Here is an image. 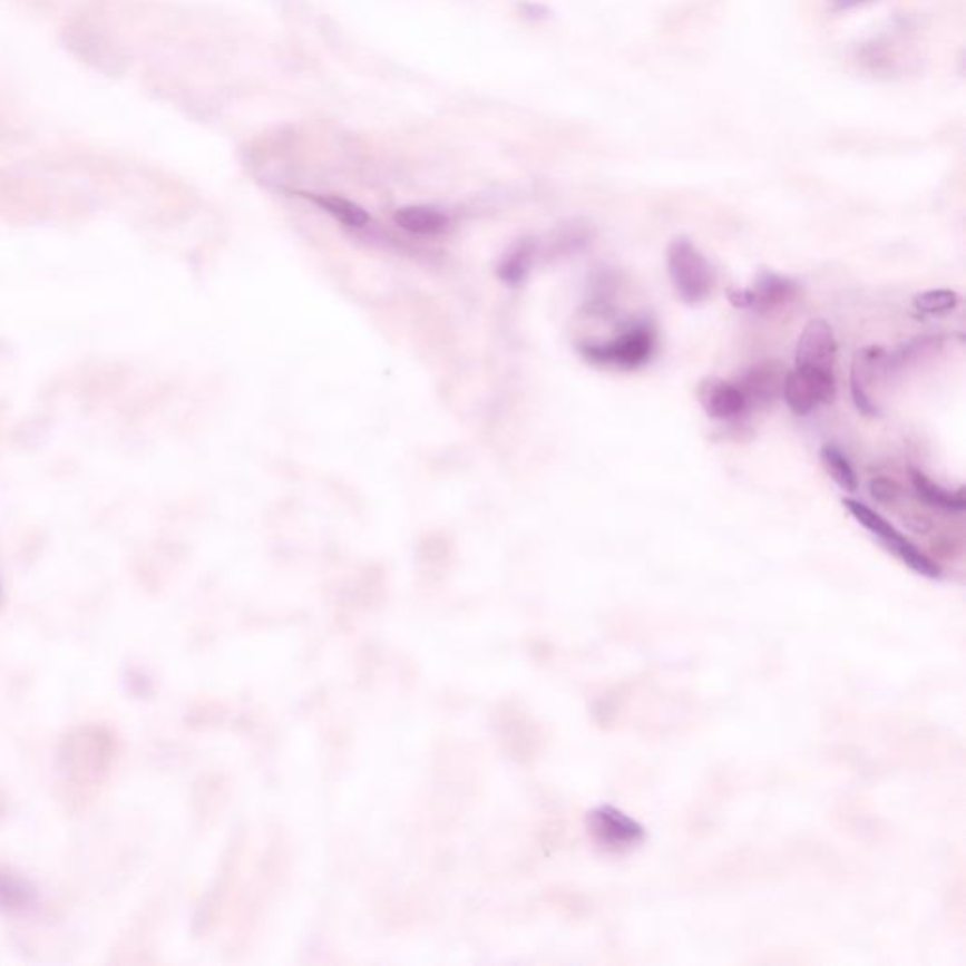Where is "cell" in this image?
<instances>
[{"mask_svg": "<svg viewBox=\"0 0 966 966\" xmlns=\"http://www.w3.org/2000/svg\"><path fill=\"white\" fill-rule=\"evenodd\" d=\"M842 505L848 510V514L856 519L857 524L875 536L876 540L880 541L881 546L889 554L895 555L902 565H906V567L919 574V576H924V578H941V568L936 565V560L930 559L929 555L924 554L921 549L917 548L916 544L908 536L902 535L881 514H878L870 506L857 499H843Z\"/></svg>", "mask_w": 966, "mask_h": 966, "instance_id": "obj_1", "label": "cell"}, {"mask_svg": "<svg viewBox=\"0 0 966 966\" xmlns=\"http://www.w3.org/2000/svg\"><path fill=\"white\" fill-rule=\"evenodd\" d=\"M666 271L676 295L685 304H701L714 291V266L685 236H677L666 247Z\"/></svg>", "mask_w": 966, "mask_h": 966, "instance_id": "obj_2", "label": "cell"}, {"mask_svg": "<svg viewBox=\"0 0 966 966\" xmlns=\"http://www.w3.org/2000/svg\"><path fill=\"white\" fill-rule=\"evenodd\" d=\"M655 344V326L647 320H638L608 342H585L579 345V353L593 364L634 370L652 359Z\"/></svg>", "mask_w": 966, "mask_h": 966, "instance_id": "obj_3", "label": "cell"}, {"mask_svg": "<svg viewBox=\"0 0 966 966\" xmlns=\"http://www.w3.org/2000/svg\"><path fill=\"white\" fill-rule=\"evenodd\" d=\"M782 397L794 416H808L821 404H829L835 400L837 380L835 374L793 369L786 374Z\"/></svg>", "mask_w": 966, "mask_h": 966, "instance_id": "obj_4", "label": "cell"}, {"mask_svg": "<svg viewBox=\"0 0 966 966\" xmlns=\"http://www.w3.org/2000/svg\"><path fill=\"white\" fill-rule=\"evenodd\" d=\"M589 829L603 848L612 851L631 850L646 840V829L619 808L603 804L589 813Z\"/></svg>", "mask_w": 966, "mask_h": 966, "instance_id": "obj_5", "label": "cell"}, {"mask_svg": "<svg viewBox=\"0 0 966 966\" xmlns=\"http://www.w3.org/2000/svg\"><path fill=\"white\" fill-rule=\"evenodd\" d=\"M797 291L799 285L793 277L767 271L761 272L750 287L726 291V299L731 301L734 309L770 312L794 299Z\"/></svg>", "mask_w": 966, "mask_h": 966, "instance_id": "obj_6", "label": "cell"}, {"mask_svg": "<svg viewBox=\"0 0 966 966\" xmlns=\"http://www.w3.org/2000/svg\"><path fill=\"white\" fill-rule=\"evenodd\" d=\"M837 350V339L831 323L819 318L808 321L794 348V369L835 374Z\"/></svg>", "mask_w": 966, "mask_h": 966, "instance_id": "obj_7", "label": "cell"}, {"mask_svg": "<svg viewBox=\"0 0 966 966\" xmlns=\"http://www.w3.org/2000/svg\"><path fill=\"white\" fill-rule=\"evenodd\" d=\"M886 358L887 351L880 345H865L861 350L856 351L853 363H851V400L859 412L870 416V418L880 416V408L876 404L870 388L875 386L876 380L881 374H887Z\"/></svg>", "mask_w": 966, "mask_h": 966, "instance_id": "obj_8", "label": "cell"}, {"mask_svg": "<svg viewBox=\"0 0 966 966\" xmlns=\"http://www.w3.org/2000/svg\"><path fill=\"white\" fill-rule=\"evenodd\" d=\"M696 397L704 412L720 421H733L750 410V402L739 383L725 382L720 378H704L696 388Z\"/></svg>", "mask_w": 966, "mask_h": 966, "instance_id": "obj_9", "label": "cell"}, {"mask_svg": "<svg viewBox=\"0 0 966 966\" xmlns=\"http://www.w3.org/2000/svg\"><path fill=\"white\" fill-rule=\"evenodd\" d=\"M786 374L788 372L778 363L755 364L736 383L744 391L750 408L764 407L782 394Z\"/></svg>", "mask_w": 966, "mask_h": 966, "instance_id": "obj_10", "label": "cell"}, {"mask_svg": "<svg viewBox=\"0 0 966 966\" xmlns=\"http://www.w3.org/2000/svg\"><path fill=\"white\" fill-rule=\"evenodd\" d=\"M910 480L911 486L916 489L917 497L924 500L925 505H929L930 508L952 511V514L965 511V487H959V489L952 491L948 487H941L940 484L930 480L929 476L921 472V470H917V468H910Z\"/></svg>", "mask_w": 966, "mask_h": 966, "instance_id": "obj_11", "label": "cell"}, {"mask_svg": "<svg viewBox=\"0 0 966 966\" xmlns=\"http://www.w3.org/2000/svg\"><path fill=\"white\" fill-rule=\"evenodd\" d=\"M394 222L412 234H437L448 225V216L431 206H407L394 214Z\"/></svg>", "mask_w": 966, "mask_h": 966, "instance_id": "obj_12", "label": "cell"}, {"mask_svg": "<svg viewBox=\"0 0 966 966\" xmlns=\"http://www.w3.org/2000/svg\"><path fill=\"white\" fill-rule=\"evenodd\" d=\"M821 462L824 470L829 472L832 480L837 481L838 486L842 487L843 491L856 492L859 489V478H857L856 468L851 467L850 459L846 457L840 448L827 443L821 448Z\"/></svg>", "mask_w": 966, "mask_h": 966, "instance_id": "obj_13", "label": "cell"}, {"mask_svg": "<svg viewBox=\"0 0 966 966\" xmlns=\"http://www.w3.org/2000/svg\"><path fill=\"white\" fill-rule=\"evenodd\" d=\"M309 198H312L320 208L329 212L331 216L336 217L340 223H344L348 227H364L369 223V214L361 206H358V204L351 203V201H345L342 197H331V195H326V197L309 195Z\"/></svg>", "mask_w": 966, "mask_h": 966, "instance_id": "obj_14", "label": "cell"}, {"mask_svg": "<svg viewBox=\"0 0 966 966\" xmlns=\"http://www.w3.org/2000/svg\"><path fill=\"white\" fill-rule=\"evenodd\" d=\"M959 293L952 290H930L914 296V309L921 314L944 315L959 306Z\"/></svg>", "mask_w": 966, "mask_h": 966, "instance_id": "obj_15", "label": "cell"}, {"mask_svg": "<svg viewBox=\"0 0 966 966\" xmlns=\"http://www.w3.org/2000/svg\"><path fill=\"white\" fill-rule=\"evenodd\" d=\"M530 258H533V246L530 242H521V246L510 253V257L506 258L502 265V277L506 282L517 284L521 282L530 269Z\"/></svg>", "mask_w": 966, "mask_h": 966, "instance_id": "obj_16", "label": "cell"}, {"mask_svg": "<svg viewBox=\"0 0 966 966\" xmlns=\"http://www.w3.org/2000/svg\"><path fill=\"white\" fill-rule=\"evenodd\" d=\"M26 899L27 891L18 886V881L0 878V905H21Z\"/></svg>", "mask_w": 966, "mask_h": 966, "instance_id": "obj_17", "label": "cell"}, {"mask_svg": "<svg viewBox=\"0 0 966 966\" xmlns=\"http://www.w3.org/2000/svg\"><path fill=\"white\" fill-rule=\"evenodd\" d=\"M870 491L875 495V499L880 500V502H889V500L895 499V484L892 481L886 480V478H878V480L872 481L870 484Z\"/></svg>", "mask_w": 966, "mask_h": 966, "instance_id": "obj_18", "label": "cell"}]
</instances>
